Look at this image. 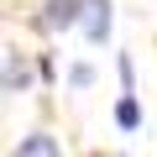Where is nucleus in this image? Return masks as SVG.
<instances>
[{
	"instance_id": "nucleus-3",
	"label": "nucleus",
	"mask_w": 157,
	"mask_h": 157,
	"mask_svg": "<svg viewBox=\"0 0 157 157\" xmlns=\"http://www.w3.org/2000/svg\"><path fill=\"white\" fill-rule=\"evenodd\" d=\"M16 157H63V152H58V141H52L47 131H37V136H26V141L16 147Z\"/></svg>"
},
{
	"instance_id": "nucleus-2",
	"label": "nucleus",
	"mask_w": 157,
	"mask_h": 157,
	"mask_svg": "<svg viewBox=\"0 0 157 157\" xmlns=\"http://www.w3.org/2000/svg\"><path fill=\"white\" fill-rule=\"evenodd\" d=\"M52 32H68V26H78L84 21V0H47V16H42Z\"/></svg>"
},
{
	"instance_id": "nucleus-1",
	"label": "nucleus",
	"mask_w": 157,
	"mask_h": 157,
	"mask_svg": "<svg viewBox=\"0 0 157 157\" xmlns=\"http://www.w3.org/2000/svg\"><path fill=\"white\" fill-rule=\"evenodd\" d=\"M78 26H84L89 42H105L110 37V0H84V21Z\"/></svg>"
},
{
	"instance_id": "nucleus-5",
	"label": "nucleus",
	"mask_w": 157,
	"mask_h": 157,
	"mask_svg": "<svg viewBox=\"0 0 157 157\" xmlns=\"http://www.w3.org/2000/svg\"><path fill=\"white\" fill-rule=\"evenodd\" d=\"M136 121H141V105H136V100H131V94H126V100H121V105H115V126H121V131H131V126H136Z\"/></svg>"
},
{
	"instance_id": "nucleus-4",
	"label": "nucleus",
	"mask_w": 157,
	"mask_h": 157,
	"mask_svg": "<svg viewBox=\"0 0 157 157\" xmlns=\"http://www.w3.org/2000/svg\"><path fill=\"white\" fill-rule=\"evenodd\" d=\"M26 84H32V68H26L16 52H6V89H11V94H21Z\"/></svg>"
}]
</instances>
